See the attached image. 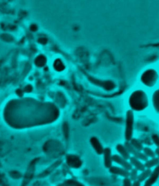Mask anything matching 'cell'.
Returning a JSON list of instances; mask_svg holds the SVG:
<instances>
[{"label": "cell", "mask_w": 159, "mask_h": 186, "mask_svg": "<svg viewBox=\"0 0 159 186\" xmlns=\"http://www.w3.org/2000/svg\"><path fill=\"white\" fill-rule=\"evenodd\" d=\"M128 102L134 113L138 115L145 114L151 110V91L139 85L131 92Z\"/></svg>", "instance_id": "6da1fadb"}, {"label": "cell", "mask_w": 159, "mask_h": 186, "mask_svg": "<svg viewBox=\"0 0 159 186\" xmlns=\"http://www.w3.org/2000/svg\"><path fill=\"white\" fill-rule=\"evenodd\" d=\"M139 86L151 91L159 86V72L153 68L147 69L139 76Z\"/></svg>", "instance_id": "7a4b0ae2"}, {"label": "cell", "mask_w": 159, "mask_h": 186, "mask_svg": "<svg viewBox=\"0 0 159 186\" xmlns=\"http://www.w3.org/2000/svg\"><path fill=\"white\" fill-rule=\"evenodd\" d=\"M151 110L159 115V86L151 91Z\"/></svg>", "instance_id": "3957f363"}, {"label": "cell", "mask_w": 159, "mask_h": 186, "mask_svg": "<svg viewBox=\"0 0 159 186\" xmlns=\"http://www.w3.org/2000/svg\"><path fill=\"white\" fill-rule=\"evenodd\" d=\"M125 145L128 152L133 155V156L136 157L141 161L146 162L148 160V158L144 154L142 151L138 150L135 149L129 141H126L125 143Z\"/></svg>", "instance_id": "277c9868"}, {"label": "cell", "mask_w": 159, "mask_h": 186, "mask_svg": "<svg viewBox=\"0 0 159 186\" xmlns=\"http://www.w3.org/2000/svg\"><path fill=\"white\" fill-rule=\"evenodd\" d=\"M112 160L115 162L122 166L124 169L130 170L132 169V166L130 163L121 156L114 154L112 156Z\"/></svg>", "instance_id": "5b68a950"}, {"label": "cell", "mask_w": 159, "mask_h": 186, "mask_svg": "<svg viewBox=\"0 0 159 186\" xmlns=\"http://www.w3.org/2000/svg\"><path fill=\"white\" fill-rule=\"evenodd\" d=\"M133 130V119L130 116H128L126 120V124L125 133L126 141H129L132 138Z\"/></svg>", "instance_id": "8992f818"}, {"label": "cell", "mask_w": 159, "mask_h": 186, "mask_svg": "<svg viewBox=\"0 0 159 186\" xmlns=\"http://www.w3.org/2000/svg\"><path fill=\"white\" fill-rule=\"evenodd\" d=\"M109 170L112 174L125 177H128L130 174L129 170L124 168L123 169L116 166H111L109 168Z\"/></svg>", "instance_id": "52a82bcc"}, {"label": "cell", "mask_w": 159, "mask_h": 186, "mask_svg": "<svg viewBox=\"0 0 159 186\" xmlns=\"http://www.w3.org/2000/svg\"><path fill=\"white\" fill-rule=\"evenodd\" d=\"M91 145L96 151L99 154H101L103 153L104 150L98 139L96 137L93 136L90 140Z\"/></svg>", "instance_id": "ba28073f"}, {"label": "cell", "mask_w": 159, "mask_h": 186, "mask_svg": "<svg viewBox=\"0 0 159 186\" xmlns=\"http://www.w3.org/2000/svg\"><path fill=\"white\" fill-rule=\"evenodd\" d=\"M129 160L131 165L138 171H142L145 169L144 164L136 157L134 156H130Z\"/></svg>", "instance_id": "9c48e42d"}, {"label": "cell", "mask_w": 159, "mask_h": 186, "mask_svg": "<svg viewBox=\"0 0 159 186\" xmlns=\"http://www.w3.org/2000/svg\"><path fill=\"white\" fill-rule=\"evenodd\" d=\"M103 153L104 165L106 168H109L111 166L112 160L110 148L108 147L105 148Z\"/></svg>", "instance_id": "30bf717a"}, {"label": "cell", "mask_w": 159, "mask_h": 186, "mask_svg": "<svg viewBox=\"0 0 159 186\" xmlns=\"http://www.w3.org/2000/svg\"><path fill=\"white\" fill-rule=\"evenodd\" d=\"M116 149L122 157L126 160L129 159L130 153L125 145L121 144H118L116 146Z\"/></svg>", "instance_id": "8fae6325"}, {"label": "cell", "mask_w": 159, "mask_h": 186, "mask_svg": "<svg viewBox=\"0 0 159 186\" xmlns=\"http://www.w3.org/2000/svg\"><path fill=\"white\" fill-rule=\"evenodd\" d=\"M70 165L74 168H80L82 165V161L78 155H72L70 157Z\"/></svg>", "instance_id": "7c38bea8"}, {"label": "cell", "mask_w": 159, "mask_h": 186, "mask_svg": "<svg viewBox=\"0 0 159 186\" xmlns=\"http://www.w3.org/2000/svg\"><path fill=\"white\" fill-rule=\"evenodd\" d=\"M138 175L137 180L140 183L151 176L152 171L151 169H146Z\"/></svg>", "instance_id": "4fadbf2b"}, {"label": "cell", "mask_w": 159, "mask_h": 186, "mask_svg": "<svg viewBox=\"0 0 159 186\" xmlns=\"http://www.w3.org/2000/svg\"><path fill=\"white\" fill-rule=\"evenodd\" d=\"M144 164L146 169H151L159 165V158L156 156L150 159L145 162Z\"/></svg>", "instance_id": "5bb4252c"}, {"label": "cell", "mask_w": 159, "mask_h": 186, "mask_svg": "<svg viewBox=\"0 0 159 186\" xmlns=\"http://www.w3.org/2000/svg\"><path fill=\"white\" fill-rule=\"evenodd\" d=\"M130 143L136 150L142 151L144 146L139 139L137 138H132L130 140Z\"/></svg>", "instance_id": "9a60e30c"}, {"label": "cell", "mask_w": 159, "mask_h": 186, "mask_svg": "<svg viewBox=\"0 0 159 186\" xmlns=\"http://www.w3.org/2000/svg\"><path fill=\"white\" fill-rule=\"evenodd\" d=\"M142 151L148 158L151 159L156 156L155 150L150 146H143Z\"/></svg>", "instance_id": "2e32d148"}, {"label": "cell", "mask_w": 159, "mask_h": 186, "mask_svg": "<svg viewBox=\"0 0 159 186\" xmlns=\"http://www.w3.org/2000/svg\"><path fill=\"white\" fill-rule=\"evenodd\" d=\"M138 175V170L135 168L132 169L129 176H130V180L134 181L137 180Z\"/></svg>", "instance_id": "e0dca14e"}, {"label": "cell", "mask_w": 159, "mask_h": 186, "mask_svg": "<svg viewBox=\"0 0 159 186\" xmlns=\"http://www.w3.org/2000/svg\"><path fill=\"white\" fill-rule=\"evenodd\" d=\"M123 184L124 186H130L131 185V180L125 177L123 181Z\"/></svg>", "instance_id": "ac0fdd59"}, {"label": "cell", "mask_w": 159, "mask_h": 186, "mask_svg": "<svg viewBox=\"0 0 159 186\" xmlns=\"http://www.w3.org/2000/svg\"><path fill=\"white\" fill-rule=\"evenodd\" d=\"M156 156L159 158V147L156 148L155 150Z\"/></svg>", "instance_id": "d6986e66"}, {"label": "cell", "mask_w": 159, "mask_h": 186, "mask_svg": "<svg viewBox=\"0 0 159 186\" xmlns=\"http://www.w3.org/2000/svg\"><path fill=\"white\" fill-rule=\"evenodd\" d=\"M31 90V88L30 86H28L25 88V90L27 92H29Z\"/></svg>", "instance_id": "ffe728a7"}]
</instances>
